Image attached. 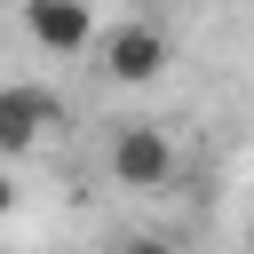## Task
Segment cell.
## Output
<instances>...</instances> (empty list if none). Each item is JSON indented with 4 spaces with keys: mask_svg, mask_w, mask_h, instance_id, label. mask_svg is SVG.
<instances>
[{
    "mask_svg": "<svg viewBox=\"0 0 254 254\" xmlns=\"http://www.w3.org/2000/svg\"><path fill=\"white\" fill-rule=\"evenodd\" d=\"M111 175H119L127 190H159V183L175 175V143H167L151 119H127V127L111 135Z\"/></svg>",
    "mask_w": 254,
    "mask_h": 254,
    "instance_id": "1",
    "label": "cell"
},
{
    "mask_svg": "<svg viewBox=\"0 0 254 254\" xmlns=\"http://www.w3.org/2000/svg\"><path fill=\"white\" fill-rule=\"evenodd\" d=\"M103 71H111L119 87L159 79V71H167V32H159V24H143V16H135V24H119V32L103 40Z\"/></svg>",
    "mask_w": 254,
    "mask_h": 254,
    "instance_id": "2",
    "label": "cell"
},
{
    "mask_svg": "<svg viewBox=\"0 0 254 254\" xmlns=\"http://www.w3.org/2000/svg\"><path fill=\"white\" fill-rule=\"evenodd\" d=\"M24 32L48 56H79L95 40V16H87V0H24Z\"/></svg>",
    "mask_w": 254,
    "mask_h": 254,
    "instance_id": "3",
    "label": "cell"
},
{
    "mask_svg": "<svg viewBox=\"0 0 254 254\" xmlns=\"http://www.w3.org/2000/svg\"><path fill=\"white\" fill-rule=\"evenodd\" d=\"M48 119H56V103H48L40 87H24V79L0 87V143H8V151H32V135H40Z\"/></svg>",
    "mask_w": 254,
    "mask_h": 254,
    "instance_id": "4",
    "label": "cell"
},
{
    "mask_svg": "<svg viewBox=\"0 0 254 254\" xmlns=\"http://www.w3.org/2000/svg\"><path fill=\"white\" fill-rule=\"evenodd\" d=\"M111 254H167V238H119Z\"/></svg>",
    "mask_w": 254,
    "mask_h": 254,
    "instance_id": "5",
    "label": "cell"
}]
</instances>
